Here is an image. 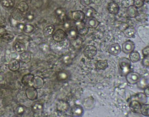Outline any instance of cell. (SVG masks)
<instances>
[{"label": "cell", "instance_id": "6da1fadb", "mask_svg": "<svg viewBox=\"0 0 149 117\" xmlns=\"http://www.w3.org/2000/svg\"><path fill=\"white\" fill-rule=\"evenodd\" d=\"M119 65L122 72L126 75L131 69V61L127 58H121L119 61Z\"/></svg>", "mask_w": 149, "mask_h": 117}, {"label": "cell", "instance_id": "7a4b0ae2", "mask_svg": "<svg viewBox=\"0 0 149 117\" xmlns=\"http://www.w3.org/2000/svg\"><path fill=\"white\" fill-rule=\"evenodd\" d=\"M141 77L138 73L134 71H130L126 75V80L130 84H137L140 81Z\"/></svg>", "mask_w": 149, "mask_h": 117}, {"label": "cell", "instance_id": "3957f363", "mask_svg": "<svg viewBox=\"0 0 149 117\" xmlns=\"http://www.w3.org/2000/svg\"><path fill=\"white\" fill-rule=\"evenodd\" d=\"M97 49L94 45H88L83 50V54L87 58L90 59L95 56L97 54Z\"/></svg>", "mask_w": 149, "mask_h": 117}, {"label": "cell", "instance_id": "277c9868", "mask_svg": "<svg viewBox=\"0 0 149 117\" xmlns=\"http://www.w3.org/2000/svg\"><path fill=\"white\" fill-rule=\"evenodd\" d=\"M68 36V34L61 29H58L54 33L52 38L54 40L57 42H61Z\"/></svg>", "mask_w": 149, "mask_h": 117}, {"label": "cell", "instance_id": "5b68a950", "mask_svg": "<svg viewBox=\"0 0 149 117\" xmlns=\"http://www.w3.org/2000/svg\"><path fill=\"white\" fill-rule=\"evenodd\" d=\"M25 95L27 98L31 101L36 100L38 97L37 90L33 86H30L28 87L25 90Z\"/></svg>", "mask_w": 149, "mask_h": 117}, {"label": "cell", "instance_id": "8992f818", "mask_svg": "<svg viewBox=\"0 0 149 117\" xmlns=\"http://www.w3.org/2000/svg\"><path fill=\"white\" fill-rule=\"evenodd\" d=\"M84 23L89 29H96L100 24V22L94 17H86Z\"/></svg>", "mask_w": 149, "mask_h": 117}, {"label": "cell", "instance_id": "52a82bcc", "mask_svg": "<svg viewBox=\"0 0 149 117\" xmlns=\"http://www.w3.org/2000/svg\"><path fill=\"white\" fill-rule=\"evenodd\" d=\"M72 17L73 20L77 23L82 22L86 18V15L84 12L81 10L72 11Z\"/></svg>", "mask_w": 149, "mask_h": 117}, {"label": "cell", "instance_id": "ba28073f", "mask_svg": "<svg viewBox=\"0 0 149 117\" xmlns=\"http://www.w3.org/2000/svg\"><path fill=\"white\" fill-rule=\"evenodd\" d=\"M135 48V44L133 41L128 40L123 44L122 50L124 53L129 54L134 51Z\"/></svg>", "mask_w": 149, "mask_h": 117}, {"label": "cell", "instance_id": "9c48e42d", "mask_svg": "<svg viewBox=\"0 0 149 117\" xmlns=\"http://www.w3.org/2000/svg\"><path fill=\"white\" fill-rule=\"evenodd\" d=\"M76 29L77 34L81 36H85L89 32V28L86 25L84 22L77 23Z\"/></svg>", "mask_w": 149, "mask_h": 117}, {"label": "cell", "instance_id": "30bf717a", "mask_svg": "<svg viewBox=\"0 0 149 117\" xmlns=\"http://www.w3.org/2000/svg\"><path fill=\"white\" fill-rule=\"evenodd\" d=\"M70 114L74 117H80L84 114V109L82 106L74 104L70 108Z\"/></svg>", "mask_w": 149, "mask_h": 117}, {"label": "cell", "instance_id": "8fae6325", "mask_svg": "<svg viewBox=\"0 0 149 117\" xmlns=\"http://www.w3.org/2000/svg\"><path fill=\"white\" fill-rule=\"evenodd\" d=\"M141 103L137 100H133L131 101L130 103L129 107L130 110L133 113L135 114H139L141 113Z\"/></svg>", "mask_w": 149, "mask_h": 117}, {"label": "cell", "instance_id": "7c38bea8", "mask_svg": "<svg viewBox=\"0 0 149 117\" xmlns=\"http://www.w3.org/2000/svg\"><path fill=\"white\" fill-rule=\"evenodd\" d=\"M32 56L33 53L30 51H25L20 54L19 61H20L22 63L28 64L31 61Z\"/></svg>", "mask_w": 149, "mask_h": 117}, {"label": "cell", "instance_id": "4fadbf2b", "mask_svg": "<svg viewBox=\"0 0 149 117\" xmlns=\"http://www.w3.org/2000/svg\"><path fill=\"white\" fill-rule=\"evenodd\" d=\"M121 50V47L118 43H115L110 45L109 46V49H108L109 52L114 56H117L120 54Z\"/></svg>", "mask_w": 149, "mask_h": 117}, {"label": "cell", "instance_id": "5bb4252c", "mask_svg": "<svg viewBox=\"0 0 149 117\" xmlns=\"http://www.w3.org/2000/svg\"><path fill=\"white\" fill-rule=\"evenodd\" d=\"M45 84L44 79L40 76H34L32 81V86L36 89L42 88Z\"/></svg>", "mask_w": 149, "mask_h": 117}, {"label": "cell", "instance_id": "9a60e30c", "mask_svg": "<svg viewBox=\"0 0 149 117\" xmlns=\"http://www.w3.org/2000/svg\"><path fill=\"white\" fill-rule=\"evenodd\" d=\"M70 76V71L65 70L58 71L56 73L57 79L60 81H66L69 78Z\"/></svg>", "mask_w": 149, "mask_h": 117}, {"label": "cell", "instance_id": "2e32d148", "mask_svg": "<svg viewBox=\"0 0 149 117\" xmlns=\"http://www.w3.org/2000/svg\"><path fill=\"white\" fill-rule=\"evenodd\" d=\"M107 9L110 13L117 15L119 13L120 8L117 3L115 2H110L107 6Z\"/></svg>", "mask_w": 149, "mask_h": 117}, {"label": "cell", "instance_id": "e0dca14e", "mask_svg": "<svg viewBox=\"0 0 149 117\" xmlns=\"http://www.w3.org/2000/svg\"><path fill=\"white\" fill-rule=\"evenodd\" d=\"M20 67V63L18 60L13 59L9 62L8 65V68L10 70L13 72L18 71Z\"/></svg>", "mask_w": 149, "mask_h": 117}, {"label": "cell", "instance_id": "ac0fdd59", "mask_svg": "<svg viewBox=\"0 0 149 117\" xmlns=\"http://www.w3.org/2000/svg\"><path fill=\"white\" fill-rule=\"evenodd\" d=\"M34 77V75L32 74L29 73L25 75L22 78V83L25 86H30L31 84L32 85Z\"/></svg>", "mask_w": 149, "mask_h": 117}, {"label": "cell", "instance_id": "d6986e66", "mask_svg": "<svg viewBox=\"0 0 149 117\" xmlns=\"http://www.w3.org/2000/svg\"><path fill=\"white\" fill-rule=\"evenodd\" d=\"M1 40L5 43H10L13 40L14 35L10 32H5L0 35Z\"/></svg>", "mask_w": 149, "mask_h": 117}, {"label": "cell", "instance_id": "ffe728a7", "mask_svg": "<svg viewBox=\"0 0 149 117\" xmlns=\"http://www.w3.org/2000/svg\"><path fill=\"white\" fill-rule=\"evenodd\" d=\"M55 30V27L52 24H48L44 27L43 33L45 37H49L53 34Z\"/></svg>", "mask_w": 149, "mask_h": 117}, {"label": "cell", "instance_id": "44dd1931", "mask_svg": "<svg viewBox=\"0 0 149 117\" xmlns=\"http://www.w3.org/2000/svg\"><path fill=\"white\" fill-rule=\"evenodd\" d=\"M126 13L130 18H135L139 15L137 8L134 5H130L127 8Z\"/></svg>", "mask_w": 149, "mask_h": 117}, {"label": "cell", "instance_id": "7402d4cb", "mask_svg": "<svg viewBox=\"0 0 149 117\" xmlns=\"http://www.w3.org/2000/svg\"><path fill=\"white\" fill-rule=\"evenodd\" d=\"M14 49L16 52L18 54H21L25 51L26 46L25 44L23 42L17 41L14 45Z\"/></svg>", "mask_w": 149, "mask_h": 117}, {"label": "cell", "instance_id": "603a6c76", "mask_svg": "<svg viewBox=\"0 0 149 117\" xmlns=\"http://www.w3.org/2000/svg\"><path fill=\"white\" fill-rule=\"evenodd\" d=\"M57 108L61 112H66L69 109V105L67 102L61 100L58 102Z\"/></svg>", "mask_w": 149, "mask_h": 117}, {"label": "cell", "instance_id": "cb8c5ba5", "mask_svg": "<svg viewBox=\"0 0 149 117\" xmlns=\"http://www.w3.org/2000/svg\"><path fill=\"white\" fill-rule=\"evenodd\" d=\"M130 60L132 63H137L141 60V57L140 53L137 51H133L130 54Z\"/></svg>", "mask_w": 149, "mask_h": 117}, {"label": "cell", "instance_id": "d4e9b609", "mask_svg": "<svg viewBox=\"0 0 149 117\" xmlns=\"http://www.w3.org/2000/svg\"><path fill=\"white\" fill-rule=\"evenodd\" d=\"M13 17L15 20L20 22L24 21L26 18L25 16L24 15V13L20 12L18 9L13 13Z\"/></svg>", "mask_w": 149, "mask_h": 117}, {"label": "cell", "instance_id": "484cf974", "mask_svg": "<svg viewBox=\"0 0 149 117\" xmlns=\"http://www.w3.org/2000/svg\"><path fill=\"white\" fill-rule=\"evenodd\" d=\"M44 109L43 103L40 102H34L32 106V109L34 113H40L42 112Z\"/></svg>", "mask_w": 149, "mask_h": 117}, {"label": "cell", "instance_id": "4316f807", "mask_svg": "<svg viewBox=\"0 0 149 117\" xmlns=\"http://www.w3.org/2000/svg\"><path fill=\"white\" fill-rule=\"evenodd\" d=\"M82 11L85 14L86 17H94V16L97 13L96 10L92 7H85L82 9Z\"/></svg>", "mask_w": 149, "mask_h": 117}, {"label": "cell", "instance_id": "83f0119b", "mask_svg": "<svg viewBox=\"0 0 149 117\" xmlns=\"http://www.w3.org/2000/svg\"><path fill=\"white\" fill-rule=\"evenodd\" d=\"M68 20V17L67 15L62 13L60 15H58L57 17L56 18L57 24L61 25H64L67 22Z\"/></svg>", "mask_w": 149, "mask_h": 117}, {"label": "cell", "instance_id": "f1b7e54d", "mask_svg": "<svg viewBox=\"0 0 149 117\" xmlns=\"http://www.w3.org/2000/svg\"><path fill=\"white\" fill-rule=\"evenodd\" d=\"M34 26L32 24H28L25 25L22 27V32L26 34H31L33 33L35 30Z\"/></svg>", "mask_w": 149, "mask_h": 117}, {"label": "cell", "instance_id": "f546056e", "mask_svg": "<svg viewBox=\"0 0 149 117\" xmlns=\"http://www.w3.org/2000/svg\"><path fill=\"white\" fill-rule=\"evenodd\" d=\"M1 4L5 8H10L14 6L15 2L13 0H1Z\"/></svg>", "mask_w": 149, "mask_h": 117}, {"label": "cell", "instance_id": "4dcf8cb0", "mask_svg": "<svg viewBox=\"0 0 149 117\" xmlns=\"http://www.w3.org/2000/svg\"><path fill=\"white\" fill-rule=\"evenodd\" d=\"M17 9L21 13H24L27 12L29 9V5L25 1H21L17 6Z\"/></svg>", "mask_w": 149, "mask_h": 117}, {"label": "cell", "instance_id": "1f68e13d", "mask_svg": "<svg viewBox=\"0 0 149 117\" xmlns=\"http://www.w3.org/2000/svg\"><path fill=\"white\" fill-rule=\"evenodd\" d=\"M108 66V63L107 61L99 60L96 63V67L99 70H103L105 69Z\"/></svg>", "mask_w": 149, "mask_h": 117}, {"label": "cell", "instance_id": "d6a6232c", "mask_svg": "<svg viewBox=\"0 0 149 117\" xmlns=\"http://www.w3.org/2000/svg\"><path fill=\"white\" fill-rule=\"evenodd\" d=\"M136 98L139 102H141V104H145L146 103L147 101V97L145 94L143 93H139L136 94Z\"/></svg>", "mask_w": 149, "mask_h": 117}, {"label": "cell", "instance_id": "836d02e7", "mask_svg": "<svg viewBox=\"0 0 149 117\" xmlns=\"http://www.w3.org/2000/svg\"><path fill=\"white\" fill-rule=\"evenodd\" d=\"M141 113L144 116L149 117V104H142Z\"/></svg>", "mask_w": 149, "mask_h": 117}, {"label": "cell", "instance_id": "e575fe53", "mask_svg": "<svg viewBox=\"0 0 149 117\" xmlns=\"http://www.w3.org/2000/svg\"><path fill=\"white\" fill-rule=\"evenodd\" d=\"M123 33H124V34L126 37L130 38H132L134 36L135 33H136V31H135V29L134 28H130L129 27L126 30H125Z\"/></svg>", "mask_w": 149, "mask_h": 117}, {"label": "cell", "instance_id": "d590c367", "mask_svg": "<svg viewBox=\"0 0 149 117\" xmlns=\"http://www.w3.org/2000/svg\"><path fill=\"white\" fill-rule=\"evenodd\" d=\"M137 84L138 87L141 89H144L148 86L147 81L145 78H141V80Z\"/></svg>", "mask_w": 149, "mask_h": 117}, {"label": "cell", "instance_id": "8d00e7d4", "mask_svg": "<svg viewBox=\"0 0 149 117\" xmlns=\"http://www.w3.org/2000/svg\"><path fill=\"white\" fill-rule=\"evenodd\" d=\"M145 2V0H133V5L136 8H141L144 6Z\"/></svg>", "mask_w": 149, "mask_h": 117}, {"label": "cell", "instance_id": "74e56055", "mask_svg": "<svg viewBox=\"0 0 149 117\" xmlns=\"http://www.w3.org/2000/svg\"><path fill=\"white\" fill-rule=\"evenodd\" d=\"M31 3L35 8H38L42 6L44 2L43 0H32Z\"/></svg>", "mask_w": 149, "mask_h": 117}, {"label": "cell", "instance_id": "f35d334b", "mask_svg": "<svg viewBox=\"0 0 149 117\" xmlns=\"http://www.w3.org/2000/svg\"><path fill=\"white\" fill-rule=\"evenodd\" d=\"M6 22L5 18L3 16H1L0 17V32L3 31L5 27L6 26Z\"/></svg>", "mask_w": 149, "mask_h": 117}, {"label": "cell", "instance_id": "ab89813d", "mask_svg": "<svg viewBox=\"0 0 149 117\" xmlns=\"http://www.w3.org/2000/svg\"><path fill=\"white\" fill-rule=\"evenodd\" d=\"M144 58L149 59V46L145 47L142 51Z\"/></svg>", "mask_w": 149, "mask_h": 117}, {"label": "cell", "instance_id": "60d3db41", "mask_svg": "<svg viewBox=\"0 0 149 117\" xmlns=\"http://www.w3.org/2000/svg\"><path fill=\"white\" fill-rule=\"evenodd\" d=\"M129 28V25L128 24L126 23V22H122L121 24L119 25L118 29L121 32H124L125 30H126Z\"/></svg>", "mask_w": 149, "mask_h": 117}, {"label": "cell", "instance_id": "b9f144b4", "mask_svg": "<svg viewBox=\"0 0 149 117\" xmlns=\"http://www.w3.org/2000/svg\"><path fill=\"white\" fill-rule=\"evenodd\" d=\"M93 0H80V3L84 7L88 6L91 4H92Z\"/></svg>", "mask_w": 149, "mask_h": 117}, {"label": "cell", "instance_id": "7bdbcfd3", "mask_svg": "<svg viewBox=\"0 0 149 117\" xmlns=\"http://www.w3.org/2000/svg\"><path fill=\"white\" fill-rule=\"evenodd\" d=\"M25 111V109L24 107L20 106L18 107V108L16 109V113L17 115H21L24 114Z\"/></svg>", "mask_w": 149, "mask_h": 117}, {"label": "cell", "instance_id": "ee69618b", "mask_svg": "<svg viewBox=\"0 0 149 117\" xmlns=\"http://www.w3.org/2000/svg\"><path fill=\"white\" fill-rule=\"evenodd\" d=\"M68 33H69L70 36L72 37V38H76L77 35L76 29V30H74V29H70Z\"/></svg>", "mask_w": 149, "mask_h": 117}, {"label": "cell", "instance_id": "f6af8a7d", "mask_svg": "<svg viewBox=\"0 0 149 117\" xmlns=\"http://www.w3.org/2000/svg\"><path fill=\"white\" fill-rule=\"evenodd\" d=\"M6 79V75L4 73L1 71L0 72V84H3Z\"/></svg>", "mask_w": 149, "mask_h": 117}, {"label": "cell", "instance_id": "bcb514c9", "mask_svg": "<svg viewBox=\"0 0 149 117\" xmlns=\"http://www.w3.org/2000/svg\"><path fill=\"white\" fill-rule=\"evenodd\" d=\"M144 93L147 98H149V86H147L144 89Z\"/></svg>", "mask_w": 149, "mask_h": 117}, {"label": "cell", "instance_id": "7dc6e473", "mask_svg": "<svg viewBox=\"0 0 149 117\" xmlns=\"http://www.w3.org/2000/svg\"><path fill=\"white\" fill-rule=\"evenodd\" d=\"M27 17L29 20H32V19H33V14H29V15L27 16Z\"/></svg>", "mask_w": 149, "mask_h": 117}, {"label": "cell", "instance_id": "c3c4849f", "mask_svg": "<svg viewBox=\"0 0 149 117\" xmlns=\"http://www.w3.org/2000/svg\"><path fill=\"white\" fill-rule=\"evenodd\" d=\"M62 117H74L73 116H72V115H68V114H67V115H65L63 116Z\"/></svg>", "mask_w": 149, "mask_h": 117}, {"label": "cell", "instance_id": "681fc988", "mask_svg": "<svg viewBox=\"0 0 149 117\" xmlns=\"http://www.w3.org/2000/svg\"><path fill=\"white\" fill-rule=\"evenodd\" d=\"M145 1L147 3H149V0H145Z\"/></svg>", "mask_w": 149, "mask_h": 117}, {"label": "cell", "instance_id": "f907efd6", "mask_svg": "<svg viewBox=\"0 0 149 117\" xmlns=\"http://www.w3.org/2000/svg\"><path fill=\"white\" fill-rule=\"evenodd\" d=\"M19 117V115H16V116H15V117Z\"/></svg>", "mask_w": 149, "mask_h": 117}, {"label": "cell", "instance_id": "816d5d0a", "mask_svg": "<svg viewBox=\"0 0 149 117\" xmlns=\"http://www.w3.org/2000/svg\"><path fill=\"white\" fill-rule=\"evenodd\" d=\"M148 66H149V64H148Z\"/></svg>", "mask_w": 149, "mask_h": 117}, {"label": "cell", "instance_id": "f5cc1de1", "mask_svg": "<svg viewBox=\"0 0 149 117\" xmlns=\"http://www.w3.org/2000/svg\"><path fill=\"white\" fill-rule=\"evenodd\" d=\"M0 106H1V104H0Z\"/></svg>", "mask_w": 149, "mask_h": 117}]
</instances>
